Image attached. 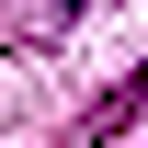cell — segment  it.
Wrapping results in <instances>:
<instances>
[{"label":"cell","mask_w":148,"mask_h":148,"mask_svg":"<svg viewBox=\"0 0 148 148\" xmlns=\"http://www.w3.org/2000/svg\"><path fill=\"white\" fill-rule=\"evenodd\" d=\"M137 114H148V69H137V80H125V91H114V103H91V125H80V137H125Z\"/></svg>","instance_id":"1"},{"label":"cell","mask_w":148,"mask_h":148,"mask_svg":"<svg viewBox=\"0 0 148 148\" xmlns=\"http://www.w3.org/2000/svg\"><path fill=\"white\" fill-rule=\"evenodd\" d=\"M46 12H57V23H69V12H80V0H46Z\"/></svg>","instance_id":"2"}]
</instances>
